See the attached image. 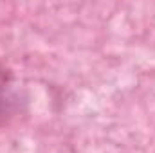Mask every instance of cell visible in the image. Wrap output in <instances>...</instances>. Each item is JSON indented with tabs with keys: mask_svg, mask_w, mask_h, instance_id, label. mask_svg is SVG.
Here are the masks:
<instances>
[{
	"mask_svg": "<svg viewBox=\"0 0 155 153\" xmlns=\"http://www.w3.org/2000/svg\"><path fill=\"white\" fill-rule=\"evenodd\" d=\"M5 106H7V99H5L4 92L0 90V117L4 115V112H5Z\"/></svg>",
	"mask_w": 155,
	"mask_h": 153,
	"instance_id": "obj_1",
	"label": "cell"
}]
</instances>
